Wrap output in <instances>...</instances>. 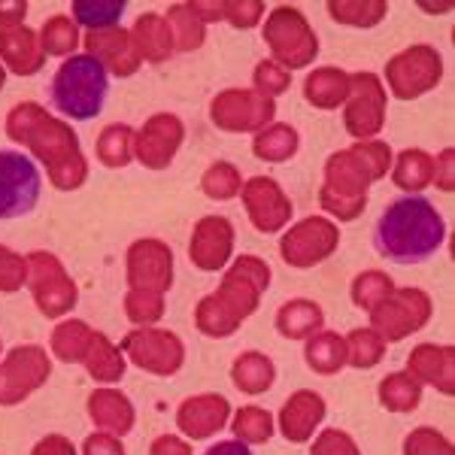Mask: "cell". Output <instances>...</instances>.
Returning <instances> with one entry per match:
<instances>
[{
    "instance_id": "8fae6325",
    "label": "cell",
    "mask_w": 455,
    "mask_h": 455,
    "mask_svg": "<svg viewBox=\"0 0 455 455\" xmlns=\"http://www.w3.org/2000/svg\"><path fill=\"white\" fill-rule=\"evenodd\" d=\"M119 352L128 355L146 373L156 377H171L186 362V347L173 331H158V328H137L124 334L119 343Z\"/></svg>"
},
{
    "instance_id": "7bdbcfd3",
    "label": "cell",
    "mask_w": 455,
    "mask_h": 455,
    "mask_svg": "<svg viewBox=\"0 0 455 455\" xmlns=\"http://www.w3.org/2000/svg\"><path fill=\"white\" fill-rule=\"evenodd\" d=\"M234 435H237L240 443L255 446V443H267L274 437V419L264 407H243L234 416Z\"/></svg>"
},
{
    "instance_id": "cb8c5ba5",
    "label": "cell",
    "mask_w": 455,
    "mask_h": 455,
    "mask_svg": "<svg viewBox=\"0 0 455 455\" xmlns=\"http://www.w3.org/2000/svg\"><path fill=\"white\" fill-rule=\"evenodd\" d=\"M455 349L452 347H431V343H422L410 352L407 358V373L416 379V383H431L437 386L443 395L455 392Z\"/></svg>"
},
{
    "instance_id": "681fc988",
    "label": "cell",
    "mask_w": 455,
    "mask_h": 455,
    "mask_svg": "<svg viewBox=\"0 0 455 455\" xmlns=\"http://www.w3.org/2000/svg\"><path fill=\"white\" fill-rule=\"evenodd\" d=\"M403 455H455L452 443L435 428H416L403 440Z\"/></svg>"
},
{
    "instance_id": "8d00e7d4",
    "label": "cell",
    "mask_w": 455,
    "mask_h": 455,
    "mask_svg": "<svg viewBox=\"0 0 455 455\" xmlns=\"http://www.w3.org/2000/svg\"><path fill=\"white\" fill-rule=\"evenodd\" d=\"M124 12V0H73V21L85 31H107L119 28V19Z\"/></svg>"
},
{
    "instance_id": "277c9868",
    "label": "cell",
    "mask_w": 455,
    "mask_h": 455,
    "mask_svg": "<svg viewBox=\"0 0 455 455\" xmlns=\"http://www.w3.org/2000/svg\"><path fill=\"white\" fill-rule=\"evenodd\" d=\"M107 92H109V73L104 70V64L94 61L85 52L64 58L61 68L52 76V85H49L52 107L73 122L94 119L107 104Z\"/></svg>"
},
{
    "instance_id": "e575fe53",
    "label": "cell",
    "mask_w": 455,
    "mask_h": 455,
    "mask_svg": "<svg viewBox=\"0 0 455 455\" xmlns=\"http://www.w3.org/2000/svg\"><path fill=\"white\" fill-rule=\"evenodd\" d=\"M298 131L285 122H270L252 140V156L261 161H289L298 152Z\"/></svg>"
},
{
    "instance_id": "9c48e42d",
    "label": "cell",
    "mask_w": 455,
    "mask_h": 455,
    "mask_svg": "<svg viewBox=\"0 0 455 455\" xmlns=\"http://www.w3.org/2000/svg\"><path fill=\"white\" fill-rule=\"evenodd\" d=\"M28 285H31V295L46 319L70 313L79 298L76 285L68 276V270L61 267V261L43 249L28 255Z\"/></svg>"
},
{
    "instance_id": "f35d334b",
    "label": "cell",
    "mask_w": 455,
    "mask_h": 455,
    "mask_svg": "<svg viewBox=\"0 0 455 455\" xmlns=\"http://www.w3.org/2000/svg\"><path fill=\"white\" fill-rule=\"evenodd\" d=\"M92 328L85 325L83 319H68V322H61V325L55 328V334H52V352H55V358H61V362H83L85 358V349H88V343H92Z\"/></svg>"
},
{
    "instance_id": "5b68a950",
    "label": "cell",
    "mask_w": 455,
    "mask_h": 455,
    "mask_svg": "<svg viewBox=\"0 0 455 455\" xmlns=\"http://www.w3.org/2000/svg\"><path fill=\"white\" fill-rule=\"evenodd\" d=\"M377 182L368 167L362 164L358 152L343 149L334 152L325 164V186L319 192V204L325 212H331L340 222H355L368 204V186Z\"/></svg>"
},
{
    "instance_id": "db71d44e",
    "label": "cell",
    "mask_w": 455,
    "mask_h": 455,
    "mask_svg": "<svg viewBox=\"0 0 455 455\" xmlns=\"http://www.w3.org/2000/svg\"><path fill=\"white\" fill-rule=\"evenodd\" d=\"M452 158H455V152L443 149V152H440V158L435 161V176H431V182H437V188H443V192H452V188H455Z\"/></svg>"
},
{
    "instance_id": "ba28073f",
    "label": "cell",
    "mask_w": 455,
    "mask_h": 455,
    "mask_svg": "<svg viewBox=\"0 0 455 455\" xmlns=\"http://www.w3.org/2000/svg\"><path fill=\"white\" fill-rule=\"evenodd\" d=\"M386 79H388V92L398 100L422 98L425 92H431L443 79V58H440L437 49L425 46V43L410 46L395 58H388Z\"/></svg>"
},
{
    "instance_id": "60d3db41",
    "label": "cell",
    "mask_w": 455,
    "mask_h": 455,
    "mask_svg": "<svg viewBox=\"0 0 455 455\" xmlns=\"http://www.w3.org/2000/svg\"><path fill=\"white\" fill-rule=\"evenodd\" d=\"M201 188L210 201H234V197H240L243 180H240V171L231 161H216V164H210L207 171H204Z\"/></svg>"
},
{
    "instance_id": "ffe728a7",
    "label": "cell",
    "mask_w": 455,
    "mask_h": 455,
    "mask_svg": "<svg viewBox=\"0 0 455 455\" xmlns=\"http://www.w3.org/2000/svg\"><path fill=\"white\" fill-rule=\"evenodd\" d=\"M234 252V225L225 216H204L192 231V243H188V255L192 264L207 274L222 270Z\"/></svg>"
},
{
    "instance_id": "6da1fadb",
    "label": "cell",
    "mask_w": 455,
    "mask_h": 455,
    "mask_svg": "<svg viewBox=\"0 0 455 455\" xmlns=\"http://www.w3.org/2000/svg\"><path fill=\"white\" fill-rule=\"evenodd\" d=\"M6 137L28 146L40 158V164H46L49 180L58 192H73V188L85 186L88 164L76 131L68 122L49 116L40 104L25 100V104L12 107L6 116Z\"/></svg>"
},
{
    "instance_id": "484cf974",
    "label": "cell",
    "mask_w": 455,
    "mask_h": 455,
    "mask_svg": "<svg viewBox=\"0 0 455 455\" xmlns=\"http://www.w3.org/2000/svg\"><path fill=\"white\" fill-rule=\"evenodd\" d=\"M131 40H134L143 61H149V64L167 61V58L176 52L171 28H167L164 16H158V12H143V16L134 21V28H131Z\"/></svg>"
},
{
    "instance_id": "e0dca14e",
    "label": "cell",
    "mask_w": 455,
    "mask_h": 455,
    "mask_svg": "<svg viewBox=\"0 0 455 455\" xmlns=\"http://www.w3.org/2000/svg\"><path fill=\"white\" fill-rule=\"evenodd\" d=\"M128 285L164 295L173 285V252L161 240H137L128 249Z\"/></svg>"
},
{
    "instance_id": "d6986e66",
    "label": "cell",
    "mask_w": 455,
    "mask_h": 455,
    "mask_svg": "<svg viewBox=\"0 0 455 455\" xmlns=\"http://www.w3.org/2000/svg\"><path fill=\"white\" fill-rule=\"evenodd\" d=\"M83 46H85V55L100 61L107 73H113V76H119V79L134 76V73L143 68V58L137 52L134 40H131V31H124V28L85 31Z\"/></svg>"
},
{
    "instance_id": "4316f807",
    "label": "cell",
    "mask_w": 455,
    "mask_h": 455,
    "mask_svg": "<svg viewBox=\"0 0 455 455\" xmlns=\"http://www.w3.org/2000/svg\"><path fill=\"white\" fill-rule=\"evenodd\" d=\"M347 94H349V73H343L340 68H319L304 83L307 104L315 109H337L340 104H347Z\"/></svg>"
},
{
    "instance_id": "74e56055",
    "label": "cell",
    "mask_w": 455,
    "mask_h": 455,
    "mask_svg": "<svg viewBox=\"0 0 455 455\" xmlns=\"http://www.w3.org/2000/svg\"><path fill=\"white\" fill-rule=\"evenodd\" d=\"M379 401L392 413H410V410L419 407L422 386L410 373H388L383 383H379Z\"/></svg>"
},
{
    "instance_id": "2e32d148",
    "label": "cell",
    "mask_w": 455,
    "mask_h": 455,
    "mask_svg": "<svg viewBox=\"0 0 455 455\" xmlns=\"http://www.w3.org/2000/svg\"><path fill=\"white\" fill-rule=\"evenodd\" d=\"M182 140H186V124L173 113H156L140 131H134V158L149 171H164L176 158Z\"/></svg>"
},
{
    "instance_id": "5bb4252c",
    "label": "cell",
    "mask_w": 455,
    "mask_h": 455,
    "mask_svg": "<svg viewBox=\"0 0 455 455\" xmlns=\"http://www.w3.org/2000/svg\"><path fill=\"white\" fill-rule=\"evenodd\" d=\"M431 319V298L419 289H395L377 310H371L373 331L383 343H398L407 334L419 331Z\"/></svg>"
},
{
    "instance_id": "83f0119b",
    "label": "cell",
    "mask_w": 455,
    "mask_h": 455,
    "mask_svg": "<svg viewBox=\"0 0 455 455\" xmlns=\"http://www.w3.org/2000/svg\"><path fill=\"white\" fill-rule=\"evenodd\" d=\"M322 325H325V313H322L319 304H313L307 298L289 300L276 313V331L289 337V340H307L315 331H322Z\"/></svg>"
},
{
    "instance_id": "4fadbf2b",
    "label": "cell",
    "mask_w": 455,
    "mask_h": 455,
    "mask_svg": "<svg viewBox=\"0 0 455 455\" xmlns=\"http://www.w3.org/2000/svg\"><path fill=\"white\" fill-rule=\"evenodd\" d=\"M52 362L43 347H16L10 355L0 362V407H12V403L25 401L36 388L49 379Z\"/></svg>"
},
{
    "instance_id": "ee69618b",
    "label": "cell",
    "mask_w": 455,
    "mask_h": 455,
    "mask_svg": "<svg viewBox=\"0 0 455 455\" xmlns=\"http://www.w3.org/2000/svg\"><path fill=\"white\" fill-rule=\"evenodd\" d=\"M395 291V283L388 280L383 270H368V274H358L355 280H352V300H355V307H362V310H377L383 300Z\"/></svg>"
},
{
    "instance_id": "7402d4cb",
    "label": "cell",
    "mask_w": 455,
    "mask_h": 455,
    "mask_svg": "<svg viewBox=\"0 0 455 455\" xmlns=\"http://www.w3.org/2000/svg\"><path fill=\"white\" fill-rule=\"evenodd\" d=\"M0 64L16 76H34L46 64V52L40 46V34L25 25L0 28Z\"/></svg>"
},
{
    "instance_id": "7a4b0ae2",
    "label": "cell",
    "mask_w": 455,
    "mask_h": 455,
    "mask_svg": "<svg viewBox=\"0 0 455 455\" xmlns=\"http://www.w3.org/2000/svg\"><path fill=\"white\" fill-rule=\"evenodd\" d=\"M443 240V216L422 195H407L392 201L373 225V249L383 259L398 264L428 261L431 255H437Z\"/></svg>"
},
{
    "instance_id": "1f68e13d",
    "label": "cell",
    "mask_w": 455,
    "mask_h": 455,
    "mask_svg": "<svg viewBox=\"0 0 455 455\" xmlns=\"http://www.w3.org/2000/svg\"><path fill=\"white\" fill-rule=\"evenodd\" d=\"M167 28L173 36V49L176 52H195L204 46V36H207V25L201 21V16L192 10V4H176L167 10Z\"/></svg>"
},
{
    "instance_id": "816d5d0a",
    "label": "cell",
    "mask_w": 455,
    "mask_h": 455,
    "mask_svg": "<svg viewBox=\"0 0 455 455\" xmlns=\"http://www.w3.org/2000/svg\"><path fill=\"white\" fill-rule=\"evenodd\" d=\"M83 455H124L122 450V440L113 437V435H104V431H98V435L85 437L83 443Z\"/></svg>"
},
{
    "instance_id": "f1b7e54d",
    "label": "cell",
    "mask_w": 455,
    "mask_h": 455,
    "mask_svg": "<svg viewBox=\"0 0 455 455\" xmlns=\"http://www.w3.org/2000/svg\"><path fill=\"white\" fill-rule=\"evenodd\" d=\"M392 180L395 186L410 195H419L425 186H431L435 176V158L425 149H403L398 158H392Z\"/></svg>"
},
{
    "instance_id": "6f0895ef",
    "label": "cell",
    "mask_w": 455,
    "mask_h": 455,
    "mask_svg": "<svg viewBox=\"0 0 455 455\" xmlns=\"http://www.w3.org/2000/svg\"><path fill=\"white\" fill-rule=\"evenodd\" d=\"M204 455H252V452H249V446L240 443V440H219V443H212Z\"/></svg>"
},
{
    "instance_id": "11a10c76",
    "label": "cell",
    "mask_w": 455,
    "mask_h": 455,
    "mask_svg": "<svg viewBox=\"0 0 455 455\" xmlns=\"http://www.w3.org/2000/svg\"><path fill=\"white\" fill-rule=\"evenodd\" d=\"M28 16L25 0H0V28H16Z\"/></svg>"
},
{
    "instance_id": "7dc6e473",
    "label": "cell",
    "mask_w": 455,
    "mask_h": 455,
    "mask_svg": "<svg viewBox=\"0 0 455 455\" xmlns=\"http://www.w3.org/2000/svg\"><path fill=\"white\" fill-rule=\"evenodd\" d=\"M28 283V259L12 252L10 246H0V291L12 295Z\"/></svg>"
},
{
    "instance_id": "ac0fdd59",
    "label": "cell",
    "mask_w": 455,
    "mask_h": 455,
    "mask_svg": "<svg viewBox=\"0 0 455 455\" xmlns=\"http://www.w3.org/2000/svg\"><path fill=\"white\" fill-rule=\"evenodd\" d=\"M243 207L249 212V222L261 234H276L291 219V201L285 197L280 182L270 176H252L240 188Z\"/></svg>"
},
{
    "instance_id": "c3c4849f",
    "label": "cell",
    "mask_w": 455,
    "mask_h": 455,
    "mask_svg": "<svg viewBox=\"0 0 455 455\" xmlns=\"http://www.w3.org/2000/svg\"><path fill=\"white\" fill-rule=\"evenodd\" d=\"M264 19V4L261 0H222V21L231 28L249 31Z\"/></svg>"
},
{
    "instance_id": "ab89813d",
    "label": "cell",
    "mask_w": 455,
    "mask_h": 455,
    "mask_svg": "<svg viewBox=\"0 0 455 455\" xmlns=\"http://www.w3.org/2000/svg\"><path fill=\"white\" fill-rule=\"evenodd\" d=\"M328 12L334 16L337 25H352V28H373L386 19L388 6L383 0H331Z\"/></svg>"
},
{
    "instance_id": "f5cc1de1",
    "label": "cell",
    "mask_w": 455,
    "mask_h": 455,
    "mask_svg": "<svg viewBox=\"0 0 455 455\" xmlns=\"http://www.w3.org/2000/svg\"><path fill=\"white\" fill-rule=\"evenodd\" d=\"M31 455H79V452H76V446H73V440L61 435H49L34 446Z\"/></svg>"
},
{
    "instance_id": "4dcf8cb0",
    "label": "cell",
    "mask_w": 455,
    "mask_h": 455,
    "mask_svg": "<svg viewBox=\"0 0 455 455\" xmlns=\"http://www.w3.org/2000/svg\"><path fill=\"white\" fill-rule=\"evenodd\" d=\"M231 379H234V386H237L240 392L261 395V392H267V388L274 386L276 368H274V362H270L267 355H261V352H243V355H237V362H234Z\"/></svg>"
},
{
    "instance_id": "f6af8a7d",
    "label": "cell",
    "mask_w": 455,
    "mask_h": 455,
    "mask_svg": "<svg viewBox=\"0 0 455 455\" xmlns=\"http://www.w3.org/2000/svg\"><path fill=\"white\" fill-rule=\"evenodd\" d=\"M124 313L134 325L149 328L152 322H158L164 315V295L156 291H140V289H128L124 295Z\"/></svg>"
},
{
    "instance_id": "680465c9",
    "label": "cell",
    "mask_w": 455,
    "mask_h": 455,
    "mask_svg": "<svg viewBox=\"0 0 455 455\" xmlns=\"http://www.w3.org/2000/svg\"><path fill=\"white\" fill-rule=\"evenodd\" d=\"M4 83H6V68L0 64V88H4Z\"/></svg>"
},
{
    "instance_id": "9a60e30c",
    "label": "cell",
    "mask_w": 455,
    "mask_h": 455,
    "mask_svg": "<svg viewBox=\"0 0 455 455\" xmlns=\"http://www.w3.org/2000/svg\"><path fill=\"white\" fill-rule=\"evenodd\" d=\"M337 246H340V231H337L334 222L322 216L298 222L280 240V252L291 267H313V264L325 261L328 255H334Z\"/></svg>"
},
{
    "instance_id": "52a82bcc",
    "label": "cell",
    "mask_w": 455,
    "mask_h": 455,
    "mask_svg": "<svg viewBox=\"0 0 455 455\" xmlns=\"http://www.w3.org/2000/svg\"><path fill=\"white\" fill-rule=\"evenodd\" d=\"M43 176L25 152L0 149V219H21L40 204Z\"/></svg>"
},
{
    "instance_id": "f907efd6",
    "label": "cell",
    "mask_w": 455,
    "mask_h": 455,
    "mask_svg": "<svg viewBox=\"0 0 455 455\" xmlns=\"http://www.w3.org/2000/svg\"><path fill=\"white\" fill-rule=\"evenodd\" d=\"M310 455H362V452H358L355 440H352L347 431L328 428V431H322V435L315 437Z\"/></svg>"
},
{
    "instance_id": "d590c367",
    "label": "cell",
    "mask_w": 455,
    "mask_h": 455,
    "mask_svg": "<svg viewBox=\"0 0 455 455\" xmlns=\"http://www.w3.org/2000/svg\"><path fill=\"white\" fill-rule=\"evenodd\" d=\"M40 46L43 52L55 58H70L76 55V46H83V36H79L76 21L70 16H52L46 25L40 28Z\"/></svg>"
},
{
    "instance_id": "603a6c76",
    "label": "cell",
    "mask_w": 455,
    "mask_h": 455,
    "mask_svg": "<svg viewBox=\"0 0 455 455\" xmlns=\"http://www.w3.org/2000/svg\"><path fill=\"white\" fill-rule=\"evenodd\" d=\"M325 419V401L322 395L310 392V388H300L283 403L280 413V428L283 437L289 443H307L315 435V425Z\"/></svg>"
},
{
    "instance_id": "9f6ffc18",
    "label": "cell",
    "mask_w": 455,
    "mask_h": 455,
    "mask_svg": "<svg viewBox=\"0 0 455 455\" xmlns=\"http://www.w3.org/2000/svg\"><path fill=\"white\" fill-rule=\"evenodd\" d=\"M152 455H192V446L173 435H164L152 443Z\"/></svg>"
},
{
    "instance_id": "b9f144b4",
    "label": "cell",
    "mask_w": 455,
    "mask_h": 455,
    "mask_svg": "<svg viewBox=\"0 0 455 455\" xmlns=\"http://www.w3.org/2000/svg\"><path fill=\"white\" fill-rule=\"evenodd\" d=\"M383 352H386V343L373 328H355L347 340V364L358 371H368V368H377L383 362Z\"/></svg>"
},
{
    "instance_id": "f546056e",
    "label": "cell",
    "mask_w": 455,
    "mask_h": 455,
    "mask_svg": "<svg viewBox=\"0 0 455 455\" xmlns=\"http://www.w3.org/2000/svg\"><path fill=\"white\" fill-rule=\"evenodd\" d=\"M83 364L98 383H119L124 373V358L119 347H113L109 337L100 331L92 334V343H88V349H85Z\"/></svg>"
},
{
    "instance_id": "30bf717a",
    "label": "cell",
    "mask_w": 455,
    "mask_h": 455,
    "mask_svg": "<svg viewBox=\"0 0 455 455\" xmlns=\"http://www.w3.org/2000/svg\"><path fill=\"white\" fill-rule=\"evenodd\" d=\"M343 124L358 140H373L386 124V88L377 73H349Z\"/></svg>"
},
{
    "instance_id": "7c38bea8",
    "label": "cell",
    "mask_w": 455,
    "mask_h": 455,
    "mask_svg": "<svg viewBox=\"0 0 455 455\" xmlns=\"http://www.w3.org/2000/svg\"><path fill=\"white\" fill-rule=\"evenodd\" d=\"M276 116V104L270 98H261L259 92L246 88H228L210 104V119L216 128L231 131V134H249V131H264Z\"/></svg>"
},
{
    "instance_id": "836d02e7",
    "label": "cell",
    "mask_w": 455,
    "mask_h": 455,
    "mask_svg": "<svg viewBox=\"0 0 455 455\" xmlns=\"http://www.w3.org/2000/svg\"><path fill=\"white\" fill-rule=\"evenodd\" d=\"M94 152L104 167H124L134 158V128L122 122L107 124L94 140Z\"/></svg>"
},
{
    "instance_id": "8992f818",
    "label": "cell",
    "mask_w": 455,
    "mask_h": 455,
    "mask_svg": "<svg viewBox=\"0 0 455 455\" xmlns=\"http://www.w3.org/2000/svg\"><path fill=\"white\" fill-rule=\"evenodd\" d=\"M264 43L274 52V61L285 70H298L315 61L319 55V36L295 6H276L264 21Z\"/></svg>"
},
{
    "instance_id": "3957f363",
    "label": "cell",
    "mask_w": 455,
    "mask_h": 455,
    "mask_svg": "<svg viewBox=\"0 0 455 455\" xmlns=\"http://www.w3.org/2000/svg\"><path fill=\"white\" fill-rule=\"evenodd\" d=\"M270 283V267L259 255H240L228 267L219 291H212L197 304L195 325L207 337H231L237 325L255 313L261 291Z\"/></svg>"
},
{
    "instance_id": "44dd1931",
    "label": "cell",
    "mask_w": 455,
    "mask_h": 455,
    "mask_svg": "<svg viewBox=\"0 0 455 455\" xmlns=\"http://www.w3.org/2000/svg\"><path fill=\"white\" fill-rule=\"evenodd\" d=\"M228 416H231V403H228L222 395H195V398H186L176 410V425L186 437L192 440H207L216 431L225 428Z\"/></svg>"
},
{
    "instance_id": "d4e9b609",
    "label": "cell",
    "mask_w": 455,
    "mask_h": 455,
    "mask_svg": "<svg viewBox=\"0 0 455 455\" xmlns=\"http://www.w3.org/2000/svg\"><path fill=\"white\" fill-rule=\"evenodd\" d=\"M88 416L98 425V431L113 437H124L134 428V407H131L128 395L116 392V388H94L88 395Z\"/></svg>"
},
{
    "instance_id": "bcb514c9",
    "label": "cell",
    "mask_w": 455,
    "mask_h": 455,
    "mask_svg": "<svg viewBox=\"0 0 455 455\" xmlns=\"http://www.w3.org/2000/svg\"><path fill=\"white\" fill-rule=\"evenodd\" d=\"M252 83H255V92L261 94V98H280L283 92H289L291 85V73L280 68L276 61H261L259 68L252 73Z\"/></svg>"
},
{
    "instance_id": "d6a6232c",
    "label": "cell",
    "mask_w": 455,
    "mask_h": 455,
    "mask_svg": "<svg viewBox=\"0 0 455 455\" xmlns=\"http://www.w3.org/2000/svg\"><path fill=\"white\" fill-rule=\"evenodd\" d=\"M307 364L315 373H337L347 364V340L334 331H315L313 337H307Z\"/></svg>"
}]
</instances>
